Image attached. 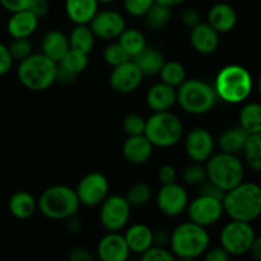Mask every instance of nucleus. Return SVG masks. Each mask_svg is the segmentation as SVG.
I'll list each match as a JSON object with an SVG mask.
<instances>
[{"instance_id": "1", "label": "nucleus", "mask_w": 261, "mask_h": 261, "mask_svg": "<svg viewBox=\"0 0 261 261\" xmlns=\"http://www.w3.org/2000/svg\"><path fill=\"white\" fill-rule=\"evenodd\" d=\"M224 213L234 221L252 223L261 216V186L255 182H245L224 193Z\"/></svg>"}, {"instance_id": "2", "label": "nucleus", "mask_w": 261, "mask_h": 261, "mask_svg": "<svg viewBox=\"0 0 261 261\" xmlns=\"http://www.w3.org/2000/svg\"><path fill=\"white\" fill-rule=\"evenodd\" d=\"M168 245L175 259L194 260L205 254L211 246V236L205 227L184 222L171 232Z\"/></svg>"}, {"instance_id": "3", "label": "nucleus", "mask_w": 261, "mask_h": 261, "mask_svg": "<svg viewBox=\"0 0 261 261\" xmlns=\"http://www.w3.org/2000/svg\"><path fill=\"white\" fill-rule=\"evenodd\" d=\"M254 82L250 71L242 65L231 64L217 74L214 91L217 97L231 105L242 103L252 92Z\"/></svg>"}, {"instance_id": "4", "label": "nucleus", "mask_w": 261, "mask_h": 261, "mask_svg": "<svg viewBox=\"0 0 261 261\" xmlns=\"http://www.w3.org/2000/svg\"><path fill=\"white\" fill-rule=\"evenodd\" d=\"M58 63L46 55L32 54L19 61L17 75L23 87L33 92H43L56 82Z\"/></svg>"}, {"instance_id": "5", "label": "nucleus", "mask_w": 261, "mask_h": 261, "mask_svg": "<svg viewBox=\"0 0 261 261\" xmlns=\"http://www.w3.org/2000/svg\"><path fill=\"white\" fill-rule=\"evenodd\" d=\"M81 206L75 190L65 185L50 186L41 194L37 209L51 221H65L75 216Z\"/></svg>"}, {"instance_id": "6", "label": "nucleus", "mask_w": 261, "mask_h": 261, "mask_svg": "<svg viewBox=\"0 0 261 261\" xmlns=\"http://www.w3.org/2000/svg\"><path fill=\"white\" fill-rule=\"evenodd\" d=\"M208 180L226 193L244 181L245 166L237 154L214 153L205 162Z\"/></svg>"}, {"instance_id": "7", "label": "nucleus", "mask_w": 261, "mask_h": 261, "mask_svg": "<svg viewBox=\"0 0 261 261\" xmlns=\"http://www.w3.org/2000/svg\"><path fill=\"white\" fill-rule=\"evenodd\" d=\"M176 92L178 106L191 115L208 114L218 99L214 87L200 79H186Z\"/></svg>"}, {"instance_id": "8", "label": "nucleus", "mask_w": 261, "mask_h": 261, "mask_svg": "<svg viewBox=\"0 0 261 261\" xmlns=\"http://www.w3.org/2000/svg\"><path fill=\"white\" fill-rule=\"evenodd\" d=\"M144 135L153 147H175L184 135V124L171 111L153 112L145 122Z\"/></svg>"}, {"instance_id": "9", "label": "nucleus", "mask_w": 261, "mask_h": 261, "mask_svg": "<svg viewBox=\"0 0 261 261\" xmlns=\"http://www.w3.org/2000/svg\"><path fill=\"white\" fill-rule=\"evenodd\" d=\"M256 237L251 223L231 219V222L222 228L219 234L221 246L231 256H242L249 254L252 241Z\"/></svg>"}, {"instance_id": "10", "label": "nucleus", "mask_w": 261, "mask_h": 261, "mask_svg": "<svg viewBox=\"0 0 261 261\" xmlns=\"http://www.w3.org/2000/svg\"><path fill=\"white\" fill-rule=\"evenodd\" d=\"M99 206V222L107 232H120L126 227L132 205L125 196L109 195Z\"/></svg>"}, {"instance_id": "11", "label": "nucleus", "mask_w": 261, "mask_h": 261, "mask_svg": "<svg viewBox=\"0 0 261 261\" xmlns=\"http://www.w3.org/2000/svg\"><path fill=\"white\" fill-rule=\"evenodd\" d=\"M186 212L191 222L205 228L218 223L224 214L221 199L203 195V194H199V196L189 201Z\"/></svg>"}, {"instance_id": "12", "label": "nucleus", "mask_w": 261, "mask_h": 261, "mask_svg": "<svg viewBox=\"0 0 261 261\" xmlns=\"http://www.w3.org/2000/svg\"><path fill=\"white\" fill-rule=\"evenodd\" d=\"M189 194L180 184L172 182L162 185L155 196L158 211L166 217H178L186 212L189 205Z\"/></svg>"}, {"instance_id": "13", "label": "nucleus", "mask_w": 261, "mask_h": 261, "mask_svg": "<svg viewBox=\"0 0 261 261\" xmlns=\"http://www.w3.org/2000/svg\"><path fill=\"white\" fill-rule=\"evenodd\" d=\"M109 180L99 172H91L82 177L75 189L79 201L86 206H98L109 196Z\"/></svg>"}, {"instance_id": "14", "label": "nucleus", "mask_w": 261, "mask_h": 261, "mask_svg": "<svg viewBox=\"0 0 261 261\" xmlns=\"http://www.w3.org/2000/svg\"><path fill=\"white\" fill-rule=\"evenodd\" d=\"M89 27L97 38L111 41L119 38L126 28V20L116 10H98L89 22Z\"/></svg>"}, {"instance_id": "15", "label": "nucleus", "mask_w": 261, "mask_h": 261, "mask_svg": "<svg viewBox=\"0 0 261 261\" xmlns=\"http://www.w3.org/2000/svg\"><path fill=\"white\" fill-rule=\"evenodd\" d=\"M185 152L193 162L205 163L216 150V140L209 130L195 127L185 138Z\"/></svg>"}, {"instance_id": "16", "label": "nucleus", "mask_w": 261, "mask_h": 261, "mask_svg": "<svg viewBox=\"0 0 261 261\" xmlns=\"http://www.w3.org/2000/svg\"><path fill=\"white\" fill-rule=\"evenodd\" d=\"M143 78H144V75L140 71V69L135 65L134 61L129 60L121 65L112 68L109 82L115 92L127 94L137 91L142 86Z\"/></svg>"}, {"instance_id": "17", "label": "nucleus", "mask_w": 261, "mask_h": 261, "mask_svg": "<svg viewBox=\"0 0 261 261\" xmlns=\"http://www.w3.org/2000/svg\"><path fill=\"white\" fill-rule=\"evenodd\" d=\"M97 255L102 261H125L130 255L129 246L124 234L120 232H109L102 237L97 246Z\"/></svg>"}, {"instance_id": "18", "label": "nucleus", "mask_w": 261, "mask_h": 261, "mask_svg": "<svg viewBox=\"0 0 261 261\" xmlns=\"http://www.w3.org/2000/svg\"><path fill=\"white\" fill-rule=\"evenodd\" d=\"M190 31V43L196 53L211 55L218 48L219 32H217L208 22H200Z\"/></svg>"}, {"instance_id": "19", "label": "nucleus", "mask_w": 261, "mask_h": 261, "mask_svg": "<svg viewBox=\"0 0 261 261\" xmlns=\"http://www.w3.org/2000/svg\"><path fill=\"white\" fill-rule=\"evenodd\" d=\"M145 101L153 112L171 111V109L177 103V92L175 87L160 82L150 87L145 96Z\"/></svg>"}, {"instance_id": "20", "label": "nucleus", "mask_w": 261, "mask_h": 261, "mask_svg": "<svg viewBox=\"0 0 261 261\" xmlns=\"http://www.w3.org/2000/svg\"><path fill=\"white\" fill-rule=\"evenodd\" d=\"M153 145L144 134L127 137L122 144V155L132 165H143L153 154Z\"/></svg>"}, {"instance_id": "21", "label": "nucleus", "mask_w": 261, "mask_h": 261, "mask_svg": "<svg viewBox=\"0 0 261 261\" xmlns=\"http://www.w3.org/2000/svg\"><path fill=\"white\" fill-rule=\"evenodd\" d=\"M38 27V18L28 9L12 13L7 31L12 38H30Z\"/></svg>"}, {"instance_id": "22", "label": "nucleus", "mask_w": 261, "mask_h": 261, "mask_svg": "<svg viewBox=\"0 0 261 261\" xmlns=\"http://www.w3.org/2000/svg\"><path fill=\"white\" fill-rule=\"evenodd\" d=\"M208 23L219 33H227L234 28L237 23V13L232 5L227 3H217L209 9Z\"/></svg>"}, {"instance_id": "23", "label": "nucleus", "mask_w": 261, "mask_h": 261, "mask_svg": "<svg viewBox=\"0 0 261 261\" xmlns=\"http://www.w3.org/2000/svg\"><path fill=\"white\" fill-rule=\"evenodd\" d=\"M97 0H65V13L74 24H89L98 12Z\"/></svg>"}, {"instance_id": "24", "label": "nucleus", "mask_w": 261, "mask_h": 261, "mask_svg": "<svg viewBox=\"0 0 261 261\" xmlns=\"http://www.w3.org/2000/svg\"><path fill=\"white\" fill-rule=\"evenodd\" d=\"M124 237L130 252L134 254L142 255L153 246V229H150L147 224H133L126 229Z\"/></svg>"}, {"instance_id": "25", "label": "nucleus", "mask_w": 261, "mask_h": 261, "mask_svg": "<svg viewBox=\"0 0 261 261\" xmlns=\"http://www.w3.org/2000/svg\"><path fill=\"white\" fill-rule=\"evenodd\" d=\"M41 48H42L43 55L50 58L55 63H59L70 48L68 36L61 31H48L42 37Z\"/></svg>"}, {"instance_id": "26", "label": "nucleus", "mask_w": 261, "mask_h": 261, "mask_svg": "<svg viewBox=\"0 0 261 261\" xmlns=\"http://www.w3.org/2000/svg\"><path fill=\"white\" fill-rule=\"evenodd\" d=\"M132 60L140 69L144 76L160 74L163 64L166 63L163 54L155 47H150V46H145Z\"/></svg>"}, {"instance_id": "27", "label": "nucleus", "mask_w": 261, "mask_h": 261, "mask_svg": "<svg viewBox=\"0 0 261 261\" xmlns=\"http://www.w3.org/2000/svg\"><path fill=\"white\" fill-rule=\"evenodd\" d=\"M8 208L14 218L24 221L31 218L37 211V200L27 191H17L10 196Z\"/></svg>"}, {"instance_id": "28", "label": "nucleus", "mask_w": 261, "mask_h": 261, "mask_svg": "<svg viewBox=\"0 0 261 261\" xmlns=\"http://www.w3.org/2000/svg\"><path fill=\"white\" fill-rule=\"evenodd\" d=\"M249 134L241 126H233L224 130L217 140V147L221 152L239 154L244 150Z\"/></svg>"}, {"instance_id": "29", "label": "nucleus", "mask_w": 261, "mask_h": 261, "mask_svg": "<svg viewBox=\"0 0 261 261\" xmlns=\"http://www.w3.org/2000/svg\"><path fill=\"white\" fill-rule=\"evenodd\" d=\"M68 40L70 48L89 55V53L94 47L96 36L92 32L89 24H75V27L71 30Z\"/></svg>"}, {"instance_id": "30", "label": "nucleus", "mask_w": 261, "mask_h": 261, "mask_svg": "<svg viewBox=\"0 0 261 261\" xmlns=\"http://www.w3.org/2000/svg\"><path fill=\"white\" fill-rule=\"evenodd\" d=\"M240 126L247 134L261 133V103L250 102L241 109L239 115Z\"/></svg>"}, {"instance_id": "31", "label": "nucleus", "mask_w": 261, "mask_h": 261, "mask_svg": "<svg viewBox=\"0 0 261 261\" xmlns=\"http://www.w3.org/2000/svg\"><path fill=\"white\" fill-rule=\"evenodd\" d=\"M117 42L121 45V47L126 51V54L132 59L147 46L144 33L137 28H125L121 35L119 36Z\"/></svg>"}, {"instance_id": "32", "label": "nucleus", "mask_w": 261, "mask_h": 261, "mask_svg": "<svg viewBox=\"0 0 261 261\" xmlns=\"http://www.w3.org/2000/svg\"><path fill=\"white\" fill-rule=\"evenodd\" d=\"M242 153L247 166L255 172H261V133L249 135Z\"/></svg>"}, {"instance_id": "33", "label": "nucleus", "mask_w": 261, "mask_h": 261, "mask_svg": "<svg viewBox=\"0 0 261 261\" xmlns=\"http://www.w3.org/2000/svg\"><path fill=\"white\" fill-rule=\"evenodd\" d=\"M161 82L177 88L186 81V69L178 61H166L160 71Z\"/></svg>"}, {"instance_id": "34", "label": "nucleus", "mask_w": 261, "mask_h": 261, "mask_svg": "<svg viewBox=\"0 0 261 261\" xmlns=\"http://www.w3.org/2000/svg\"><path fill=\"white\" fill-rule=\"evenodd\" d=\"M171 17H172L171 8L167 5L160 4V3H154L152 8L148 10L147 14L144 15L145 22L152 30H163L165 27H167Z\"/></svg>"}, {"instance_id": "35", "label": "nucleus", "mask_w": 261, "mask_h": 261, "mask_svg": "<svg viewBox=\"0 0 261 261\" xmlns=\"http://www.w3.org/2000/svg\"><path fill=\"white\" fill-rule=\"evenodd\" d=\"M89 59L87 54L81 53V51L73 50V48H69L68 53L64 55V58L59 61V65L65 68L66 70H69L70 73L81 74L82 71L86 70V68L88 66Z\"/></svg>"}, {"instance_id": "36", "label": "nucleus", "mask_w": 261, "mask_h": 261, "mask_svg": "<svg viewBox=\"0 0 261 261\" xmlns=\"http://www.w3.org/2000/svg\"><path fill=\"white\" fill-rule=\"evenodd\" d=\"M125 198L132 206L145 205L152 198V189L145 182H135L127 189Z\"/></svg>"}, {"instance_id": "37", "label": "nucleus", "mask_w": 261, "mask_h": 261, "mask_svg": "<svg viewBox=\"0 0 261 261\" xmlns=\"http://www.w3.org/2000/svg\"><path fill=\"white\" fill-rule=\"evenodd\" d=\"M182 180L189 186H200L208 180L206 168L203 163L194 162L182 171Z\"/></svg>"}, {"instance_id": "38", "label": "nucleus", "mask_w": 261, "mask_h": 261, "mask_svg": "<svg viewBox=\"0 0 261 261\" xmlns=\"http://www.w3.org/2000/svg\"><path fill=\"white\" fill-rule=\"evenodd\" d=\"M103 60L107 65L115 68V66L132 60V58L127 55L126 51L121 47L119 42H114L106 46V48L103 50Z\"/></svg>"}, {"instance_id": "39", "label": "nucleus", "mask_w": 261, "mask_h": 261, "mask_svg": "<svg viewBox=\"0 0 261 261\" xmlns=\"http://www.w3.org/2000/svg\"><path fill=\"white\" fill-rule=\"evenodd\" d=\"M8 47L14 61L24 60L33 54V45L30 38H13Z\"/></svg>"}, {"instance_id": "40", "label": "nucleus", "mask_w": 261, "mask_h": 261, "mask_svg": "<svg viewBox=\"0 0 261 261\" xmlns=\"http://www.w3.org/2000/svg\"><path fill=\"white\" fill-rule=\"evenodd\" d=\"M145 122L147 119L139 114H129L122 120V129L126 133L127 137L134 135H143L145 132Z\"/></svg>"}, {"instance_id": "41", "label": "nucleus", "mask_w": 261, "mask_h": 261, "mask_svg": "<svg viewBox=\"0 0 261 261\" xmlns=\"http://www.w3.org/2000/svg\"><path fill=\"white\" fill-rule=\"evenodd\" d=\"M154 3V0H124V8L129 15L140 18L147 14Z\"/></svg>"}, {"instance_id": "42", "label": "nucleus", "mask_w": 261, "mask_h": 261, "mask_svg": "<svg viewBox=\"0 0 261 261\" xmlns=\"http://www.w3.org/2000/svg\"><path fill=\"white\" fill-rule=\"evenodd\" d=\"M140 259L143 261H173L175 256L171 252V250H167L163 246L153 245L147 251L140 255Z\"/></svg>"}, {"instance_id": "43", "label": "nucleus", "mask_w": 261, "mask_h": 261, "mask_svg": "<svg viewBox=\"0 0 261 261\" xmlns=\"http://www.w3.org/2000/svg\"><path fill=\"white\" fill-rule=\"evenodd\" d=\"M14 64V59L10 55L9 47L5 43L0 42V76L5 75L10 71Z\"/></svg>"}, {"instance_id": "44", "label": "nucleus", "mask_w": 261, "mask_h": 261, "mask_svg": "<svg viewBox=\"0 0 261 261\" xmlns=\"http://www.w3.org/2000/svg\"><path fill=\"white\" fill-rule=\"evenodd\" d=\"M32 14H35L38 19L46 17L47 13L50 12V3L48 0H31V4L28 7Z\"/></svg>"}, {"instance_id": "45", "label": "nucleus", "mask_w": 261, "mask_h": 261, "mask_svg": "<svg viewBox=\"0 0 261 261\" xmlns=\"http://www.w3.org/2000/svg\"><path fill=\"white\" fill-rule=\"evenodd\" d=\"M158 180L162 182V185L176 182V180H177V172H176L175 167L171 165L161 166L160 170H158Z\"/></svg>"}, {"instance_id": "46", "label": "nucleus", "mask_w": 261, "mask_h": 261, "mask_svg": "<svg viewBox=\"0 0 261 261\" xmlns=\"http://www.w3.org/2000/svg\"><path fill=\"white\" fill-rule=\"evenodd\" d=\"M31 0H0V7L9 13L19 12V10L28 9Z\"/></svg>"}, {"instance_id": "47", "label": "nucleus", "mask_w": 261, "mask_h": 261, "mask_svg": "<svg viewBox=\"0 0 261 261\" xmlns=\"http://www.w3.org/2000/svg\"><path fill=\"white\" fill-rule=\"evenodd\" d=\"M203 257L206 261H228L232 256L223 249V247L219 246L213 247V249L209 247V249L206 250L205 254L203 255Z\"/></svg>"}, {"instance_id": "48", "label": "nucleus", "mask_w": 261, "mask_h": 261, "mask_svg": "<svg viewBox=\"0 0 261 261\" xmlns=\"http://www.w3.org/2000/svg\"><path fill=\"white\" fill-rule=\"evenodd\" d=\"M181 19H182L184 24H185L188 28H190V30L201 22L199 12L198 10L193 9V8H189V9L184 10L182 15H181Z\"/></svg>"}, {"instance_id": "49", "label": "nucleus", "mask_w": 261, "mask_h": 261, "mask_svg": "<svg viewBox=\"0 0 261 261\" xmlns=\"http://www.w3.org/2000/svg\"><path fill=\"white\" fill-rule=\"evenodd\" d=\"M200 194H203V195L213 196V198L221 199V200L224 196V191L222 190V189H219L217 185H214L213 182H211L209 180H206L203 185H200Z\"/></svg>"}, {"instance_id": "50", "label": "nucleus", "mask_w": 261, "mask_h": 261, "mask_svg": "<svg viewBox=\"0 0 261 261\" xmlns=\"http://www.w3.org/2000/svg\"><path fill=\"white\" fill-rule=\"evenodd\" d=\"M171 232L166 228H157L153 231V245L166 247L170 244Z\"/></svg>"}, {"instance_id": "51", "label": "nucleus", "mask_w": 261, "mask_h": 261, "mask_svg": "<svg viewBox=\"0 0 261 261\" xmlns=\"http://www.w3.org/2000/svg\"><path fill=\"white\" fill-rule=\"evenodd\" d=\"M68 257L69 260L71 261H91L92 260L91 252H89L87 249H84V247H81V246L73 247V249L70 250V252H69Z\"/></svg>"}, {"instance_id": "52", "label": "nucleus", "mask_w": 261, "mask_h": 261, "mask_svg": "<svg viewBox=\"0 0 261 261\" xmlns=\"http://www.w3.org/2000/svg\"><path fill=\"white\" fill-rule=\"evenodd\" d=\"M76 76L78 75L70 73V71L66 70L65 68H63V66H60L58 64V70H56V82H58V83L70 84L75 81Z\"/></svg>"}, {"instance_id": "53", "label": "nucleus", "mask_w": 261, "mask_h": 261, "mask_svg": "<svg viewBox=\"0 0 261 261\" xmlns=\"http://www.w3.org/2000/svg\"><path fill=\"white\" fill-rule=\"evenodd\" d=\"M65 222H66V229H68L69 233H73V234L81 233L82 231L81 219L75 218V216H73L70 217V218L65 219Z\"/></svg>"}, {"instance_id": "54", "label": "nucleus", "mask_w": 261, "mask_h": 261, "mask_svg": "<svg viewBox=\"0 0 261 261\" xmlns=\"http://www.w3.org/2000/svg\"><path fill=\"white\" fill-rule=\"evenodd\" d=\"M249 254L251 255L252 259L261 261V236H256L252 241L251 247L249 250Z\"/></svg>"}, {"instance_id": "55", "label": "nucleus", "mask_w": 261, "mask_h": 261, "mask_svg": "<svg viewBox=\"0 0 261 261\" xmlns=\"http://www.w3.org/2000/svg\"><path fill=\"white\" fill-rule=\"evenodd\" d=\"M155 3H160V4H163V5H167V7L172 8V7H176V5H180L182 4V3L188 2V0H154Z\"/></svg>"}, {"instance_id": "56", "label": "nucleus", "mask_w": 261, "mask_h": 261, "mask_svg": "<svg viewBox=\"0 0 261 261\" xmlns=\"http://www.w3.org/2000/svg\"><path fill=\"white\" fill-rule=\"evenodd\" d=\"M257 91H259V93H260V96H261V74H260V76H259V81H257Z\"/></svg>"}, {"instance_id": "57", "label": "nucleus", "mask_w": 261, "mask_h": 261, "mask_svg": "<svg viewBox=\"0 0 261 261\" xmlns=\"http://www.w3.org/2000/svg\"><path fill=\"white\" fill-rule=\"evenodd\" d=\"M98 3H105V4H109V3H114L116 0H97Z\"/></svg>"}]
</instances>
